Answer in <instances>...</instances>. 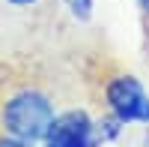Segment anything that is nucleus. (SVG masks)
I'll return each instance as SVG.
<instances>
[{
	"mask_svg": "<svg viewBox=\"0 0 149 147\" xmlns=\"http://www.w3.org/2000/svg\"><path fill=\"white\" fill-rule=\"evenodd\" d=\"M60 114V78L48 54L0 57V132L42 144Z\"/></svg>",
	"mask_w": 149,
	"mask_h": 147,
	"instance_id": "obj_1",
	"label": "nucleus"
},
{
	"mask_svg": "<svg viewBox=\"0 0 149 147\" xmlns=\"http://www.w3.org/2000/svg\"><path fill=\"white\" fill-rule=\"evenodd\" d=\"M60 0H0V57L3 54H48L45 42L63 33Z\"/></svg>",
	"mask_w": 149,
	"mask_h": 147,
	"instance_id": "obj_2",
	"label": "nucleus"
},
{
	"mask_svg": "<svg viewBox=\"0 0 149 147\" xmlns=\"http://www.w3.org/2000/svg\"><path fill=\"white\" fill-rule=\"evenodd\" d=\"M84 84L90 96L98 102V108H104L119 123H137V120L146 123L149 120V93L116 60H110L104 54H95L93 60H86Z\"/></svg>",
	"mask_w": 149,
	"mask_h": 147,
	"instance_id": "obj_3",
	"label": "nucleus"
},
{
	"mask_svg": "<svg viewBox=\"0 0 149 147\" xmlns=\"http://www.w3.org/2000/svg\"><path fill=\"white\" fill-rule=\"evenodd\" d=\"M93 144H95V126L90 114L81 108L60 111L42 138V147H93Z\"/></svg>",
	"mask_w": 149,
	"mask_h": 147,
	"instance_id": "obj_4",
	"label": "nucleus"
},
{
	"mask_svg": "<svg viewBox=\"0 0 149 147\" xmlns=\"http://www.w3.org/2000/svg\"><path fill=\"white\" fill-rule=\"evenodd\" d=\"M60 3H63L74 18H81V21H86L93 15V0H60Z\"/></svg>",
	"mask_w": 149,
	"mask_h": 147,
	"instance_id": "obj_5",
	"label": "nucleus"
},
{
	"mask_svg": "<svg viewBox=\"0 0 149 147\" xmlns=\"http://www.w3.org/2000/svg\"><path fill=\"white\" fill-rule=\"evenodd\" d=\"M0 147H39L36 141H24V138H15L9 132H0Z\"/></svg>",
	"mask_w": 149,
	"mask_h": 147,
	"instance_id": "obj_6",
	"label": "nucleus"
},
{
	"mask_svg": "<svg viewBox=\"0 0 149 147\" xmlns=\"http://www.w3.org/2000/svg\"><path fill=\"white\" fill-rule=\"evenodd\" d=\"M137 6L143 12V24H146V39H149V0H137Z\"/></svg>",
	"mask_w": 149,
	"mask_h": 147,
	"instance_id": "obj_7",
	"label": "nucleus"
},
{
	"mask_svg": "<svg viewBox=\"0 0 149 147\" xmlns=\"http://www.w3.org/2000/svg\"><path fill=\"white\" fill-rule=\"evenodd\" d=\"M146 66H149V39H146Z\"/></svg>",
	"mask_w": 149,
	"mask_h": 147,
	"instance_id": "obj_8",
	"label": "nucleus"
}]
</instances>
